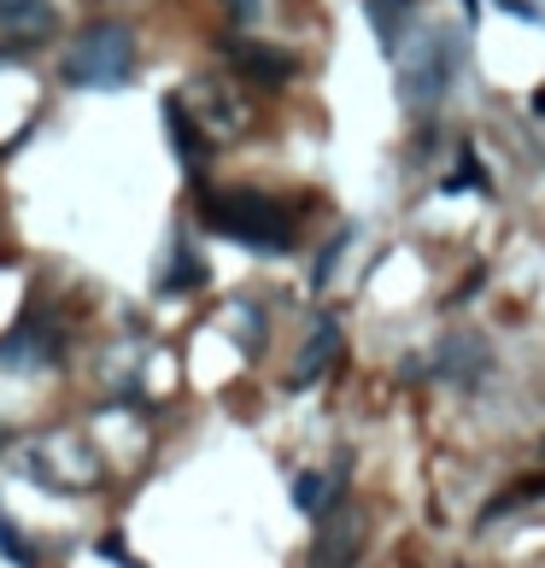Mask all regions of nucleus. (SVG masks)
Listing matches in <instances>:
<instances>
[{
    "label": "nucleus",
    "mask_w": 545,
    "mask_h": 568,
    "mask_svg": "<svg viewBox=\"0 0 545 568\" xmlns=\"http://www.w3.org/2000/svg\"><path fill=\"white\" fill-rule=\"evenodd\" d=\"M200 223L252 252H287L299 229L294 205L276 194H259V188H200Z\"/></svg>",
    "instance_id": "nucleus-1"
},
{
    "label": "nucleus",
    "mask_w": 545,
    "mask_h": 568,
    "mask_svg": "<svg viewBox=\"0 0 545 568\" xmlns=\"http://www.w3.org/2000/svg\"><path fill=\"white\" fill-rule=\"evenodd\" d=\"M59 77L71 82V89H82V94L129 89V77H135V30L117 24V19H94L71 47H65Z\"/></svg>",
    "instance_id": "nucleus-2"
},
{
    "label": "nucleus",
    "mask_w": 545,
    "mask_h": 568,
    "mask_svg": "<svg viewBox=\"0 0 545 568\" xmlns=\"http://www.w3.org/2000/svg\"><path fill=\"white\" fill-rule=\"evenodd\" d=\"M457 59H464V42L446 36V30H422L417 47H399V100L405 106H434L440 94L452 89V71H457Z\"/></svg>",
    "instance_id": "nucleus-3"
},
{
    "label": "nucleus",
    "mask_w": 545,
    "mask_h": 568,
    "mask_svg": "<svg viewBox=\"0 0 545 568\" xmlns=\"http://www.w3.org/2000/svg\"><path fill=\"white\" fill-rule=\"evenodd\" d=\"M19 469L30 480H42L47 492H89L100 480V457L82 440H71V434H47V440H36V445H24V452H19Z\"/></svg>",
    "instance_id": "nucleus-4"
},
{
    "label": "nucleus",
    "mask_w": 545,
    "mask_h": 568,
    "mask_svg": "<svg viewBox=\"0 0 545 568\" xmlns=\"http://www.w3.org/2000/svg\"><path fill=\"white\" fill-rule=\"evenodd\" d=\"M177 100H182V112L194 117V129L206 135V147L235 141V135H247V124H252V112L235 100V89H229L224 77H200V82H189Z\"/></svg>",
    "instance_id": "nucleus-5"
},
{
    "label": "nucleus",
    "mask_w": 545,
    "mask_h": 568,
    "mask_svg": "<svg viewBox=\"0 0 545 568\" xmlns=\"http://www.w3.org/2000/svg\"><path fill=\"white\" fill-rule=\"evenodd\" d=\"M54 364H65V340H59L54 322H47L42 305H30V311L19 317V329L0 334V370L36 375V370H54Z\"/></svg>",
    "instance_id": "nucleus-6"
},
{
    "label": "nucleus",
    "mask_w": 545,
    "mask_h": 568,
    "mask_svg": "<svg viewBox=\"0 0 545 568\" xmlns=\"http://www.w3.org/2000/svg\"><path fill=\"white\" fill-rule=\"evenodd\" d=\"M487 370H492V347L481 334H469V329H452L434 347V357H429V375H434V382H446V387H475Z\"/></svg>",
    "instance_id": "nucleus-7"
},
{
    "label": "nucleus",
    "mask_w": 545,
    "mask_h": 568,
    "mask_svg": "<svg viewBox=\"0 0 545 568\" xmlns=\"http://www.w3.org/2000/svg\"><path fill=\"white\" fill-rule=\"evenodd\" d=\"M364 557V515L340 504V515H322L317 545H311V568H352Z\"/></svg>",
    "instance_id": "nucleus-8"
},
{
    "label": "nucleus",
    "mask_w": 545,
    "mask_h": 568,
    "mask_svg": "<svg viewBox=\"0 0 545 568\" xmlns=\"http://www.w3.org/2000/svg\"><path fill=\"white\" fill-rule=\"evenodd\" d=\"M340 357V317L334 311H317L311 317V334H305V347H299V357H294V370H287V387H311V382H322V370H329Z\"/></svg>",
    "instance_id": "nucleus-9"
},
{
    "label": "nucleus",
    "mask_w": 545,
    "mask_h": 568,
    "mask_svg": "<svg viewBox=\"0 0 545 568\" xmlns=\"http://www.w3.org/2000/svg\"><path fill=\"white\" fill-rule=\"evenodd\" d=\"M229 59H235V71L252 77V82H264V89H282V82H294L299 77V59L287 54V47L276 42H229Z\"/></svg>",
    "instance_id": "nucleus-10"
},
{
    "label": "nucleus",
    "mask_w": 545,
    "mask_h": 568,
    "mask_svg": "<svg viewBox=\"0 0 545 568\" xmlns=\"http://www.w3.org/2000/svg\"><path fill=\"white\" fill-rule=\"evenodd\" d=\"M164 129H170V147H177V159H182V170L200 182V170H206V159H212V147H206V135L194 129V117L182 112V100L177 94H164Z\"/></svg>",
    "instance_id": "nucleus-11"
},
{
    "label": "nucleus",
    "mask_w": 545,
    "mask_h": 568,
    "mask_svg": "<svg viewBox=\"0 0 545 568\" xmlns=\"http://www.w3.org/2000/svg\"><path fill=\"white\" fill-rule=\"evenodd\" d=\"M159 287L164 294H189V287H206V264L194 258V247H189V235L177 229V240H170V270L159 275Z\"/></svg>",
    "instance_id": "nucleus-12"
},
{
    "label": "nucleus",
    "mask_w": 545,
    "mask_h": 568,
    "mask_svg": "<svg viewBox=\"0 0 545 568\" xmlns=\"http://www.w3.org/2000/svg\"><path fill=\"white\" fill-rule=\"evenodd\" d=\"M417 0H370V24H376V36L387 54H399L405 47V24H411Z\"/></svg>",
    "instance_id": "nucleus-13"
},
{
    "label": "nucleus",
    "mask_w": 545,
    "mask_h": 568,
    "mask_svg": "<svg viewBox=\"0 0 545 568\" xmlns=\"http://www.w3.org/2000/svg\"><path fill=\"white\" fill-rule=\"evenodd\" d=\"M54 12L47 0H0V30H19V36H47Z\"/></svg>",
    "instance_id": "nucleus-14"
},
{
    "label": "nucleus",
    "mask_w": 545,
    "mask_h": 568,
    "mask_svg": "<svg viewBox=\"0 0 545 568\" xmlns=\"http://www.w3.org/2000/svg\"><path fill=\"white\" fill-rule=\"evenodd\" d=\"M294 510H299V515H322V510H329V475L299 469V475H294Z\"/></svg>",
    "instance_id": "nucleus-15"
},
{
    "label": "nucleus",
    "mask_w": 545,
    "mask_h": 568,
    "mask_svg": "<svg viewBox=\"0 0 545 568\" xmlns=\"http://www.w3.org/2000/svg\"><path fill=\"white\" fill-rule=\"evenodd\" d=\"M457 164H464V170H457V177H446V182H440V188H446V194H464V188H481V194H492V182H487V170H481V159H475V152L464 147V152H457Z\"/></svg>",
    "instance_id": "nucleus-16"
},
{
    "label": "nucleus",
    "mask_w": 545,
    "mask_h": 568,
    "mask_svg": "<svg viewBox=\"0 0 545 568\" xmlns=\"http://www.w3.org/2000/svg\"><path fill=\"white\" fill-rule=\"evenodd\" d=\"M347 240H352V229H340V235L329 240V247L317 252V264H311V287H317V294L334 282V264H340V252H347Z\"/></svg>",
    "instance_id": "nucleus-17"
},
{
    "label": "nucleus",
    "mask_w": 545,
    "mask_h": 568,
    "mask_svg": "<svg viewBox=\"0 0 545 568\" xmlns=\"http://www.w3.org/2000/svg\"><path fill=\"white\" fill-rule=\"evenodd\" d=\"M0 557L19 563V568H36V550H30V539H24L12 522H0Z\"/></svg>",
    "instance_id": "nucleus-18"
},
{
    "label": "nucleus",
    "mask_w": 545,
    "mask_h": 568,
    "mask_svg": "<svg viewBox=\"0 0 545 568\" xmlns=\"http://www.w3.org/2000/svg\"><path fill=\"white\" fill-rule=\"evenodd\" d=\"M94 557H106V563H117V568H147L141 557H129L124 533H100V539H94Z\"/></svg>",
    "instance_id": "nucleus-19"
},
{
    "label": "nucleus",
    "mask_w": 545,
    "mask_h": 568,
    "mask_svg": "<svg viewBox=\"0 0 545 568\" xmlns=\"http://www.w3.org/2000/svg\"><path fill=\"white\" fill-rule=\"evenodd\" d=\"M499 12H510V19H527V24H545V12L534 7V0H492Z\"/></svg>",
    "instance_id": "nucleus-20"
},
{
    "label": "nucleus",
    "mask_w": 545,
    "mask_h": 568,
    "mask_svg": "<svg viewBox=\"0 0 545 568\" xmlns=\"http://www.w3.org/2000/svg\"><path fill=\"white\" fill-rule=\"evenodd\" d=\"M229 7V24H259V0H224Z\"/></svg>",
    "instance_id": "nucleus-21"
},
{
    "label": "nucleus",
    "mask_w": 545,
    "mask_h": 568,
    "mask_svg": "<svg viewBox=\"0 0 545 568\" xmlns=\"http://www.w3.org/2000/svg\"><path fill=\"white\" fill-rule=\"evenodd\" d=\"M464 12H469V19H481V0H464Z\"/></svg>",
    "instance_id": "nucleus-22"
},
{
    "label": "nucleus",
    "mask_w": 545,
    "mask_h": 568,
    "mask_svg": "<svg viewBox=\"0 0 545 568\" xmlns=\"http://www.w3.org/2000/svg\"><path fill=\"white\" fill-rule=\"evenodd\" d=\"M12 59H19V54H0V71H7V65H12Z\"/></svg>",
    "instance_id": "nucleus-23"
}]
</instances>
